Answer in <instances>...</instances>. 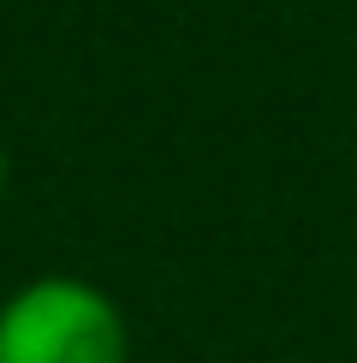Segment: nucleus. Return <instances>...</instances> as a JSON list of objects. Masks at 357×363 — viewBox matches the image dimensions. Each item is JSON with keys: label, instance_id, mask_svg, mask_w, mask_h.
I'll use <instances>...</instances> for the list:
<instances>
[{"label": "nucleus", "instance_id": "2", "mask_svg": "<svg viewBox=\"0 0 357 363\" xmlns=\"http://www.w3.org/2000/svg\"><path fill=\"white\" fill-rule=\"evenodd\" d=\"M6 179H12V167H6V149H0V196H6Z\"/></svg>", "mask_w": 357, "mask_h": 363}, {"label": "nucleus", "instance_id": "1", "mask_svg": "<svg viewBox=\"0 0 357 363\" xmlns=\"http://www.w3.org/2000/svg\"><path fill=\"white\" fill-rule=\"evenodd\" d=\"M0 363H131L125 310L78 274H36L0 304Z\"/></svg>", "mask_w": 357, "mask_h": 363}]
</instances>
